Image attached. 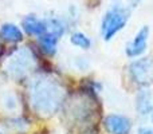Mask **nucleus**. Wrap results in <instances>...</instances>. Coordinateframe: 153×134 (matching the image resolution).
<instances>
[{
    "label": "nucleus",
    "mask_w": 153,
    "mask_h": 134,
    "mask_svg": "<svg viewBox=\"0 0 153 134\" xmlns=\"http://www.w3.org/2000/svg\"><path fill=\"white\" fill-rule=\"evenodd\" d=\"M126 20L128 16L118 8L106 12V15L103 16L102 24H101V30H102L105 40H110L120 30H122V27L126 24Z\"/></svg>",
    "instance_id": "f257e3e1"
},
{
    "label": "nucleus",
    "mask_w": 153,
    "mask_h": 134,
    "mask_svg": "<svg viewBox=\"0 0 153 134\" xmlns=\"http://www.w3.org/2000/svg\"><path fill=\"white\" fill-rule=\"evenodd\" d=\"M148 34L149 28L146 26H144L140 31L137 32V35L134 36V39L129 43L126 48V54L129 56H138L145 51L146 48V42H148Z\"/></svg>",
    "instance_id": "f03ea898"
},
{
    "label": "nucleus",
    "mask_w": 153,
    "mask_h": 134,
    "mask_svg": "<svg viewBox=\"0 0 153 134\" xmlns=\"http://www.w3.org/2000/svg\"><path fill=\"white\" fill-rule=\"evenodd\" d=\"M105 126L111 134H129L130 132V121L122 115H113L106 117Z\"/></svg>",
    "instance_id": "7ed1b4c3"
},
{
    "label": "nucleus",
    "mask_w": 153,
    "mask_h": 134,
    "mask_svg": "<svg viewBox=\"0 0 153 134\" xmlns=\"http://www.w3.org/2000/svg\"><path fill=\"white\" fill-rule=\"evenodd\" d=\"M23 26H24V30H26L28 34L31 35H36V36H43L46 34V24L43 21L38 20L34 16H28L23 20Z\"/></svg>",
    "instance_id": "20e7f679"
},
{
    "label": "nucleus",
    "mask_w": 153,
    "mask_h": 134,
    "mask_svg": "<svg viewBox=\"0 0 153 134\" xmlns=\"http://www.w3.org/2000/svg\"><path fill=\"white\" fill-rule=\"evenodd\" d=\"M137 109L140 111L141 115L146 117V115H151L153 113V103L151 99V95L149 93L143 91L138 94L137 97Z\"/></svg>",
    "instance_id": "39448f33"
},
{
    "label": "nucleus",
    "mask_w": 153,
    "mask_h": 134,
    "mask_svg": "<svg viewBox=\"0 0 153 134\" xmlns=\"http://www.w3.org/2000/svg\"><path fill=\"white\" fill-rule=\"evenodd\" d=\"M61 35L58 32H50V34H45L40 38V43H42V47L45 50V53L47 54H54L56 48V42H58V38Z\"/></svg>",
    "instance_id": "423d86ee"
},
{
    "label": "nucleus",
    "mask_w": 153,
    "mask_h": 134,
    "mask_svg": "<svg viewBox=\"0 0 153 134\" xmlns=\"http://www.w3.org/2000/svg\"><path fill=\"white\" fill-rule=\"evenodd\" d=\"M149 70V63L146 61H140L132 64V74L134 79H138V82L146 81V74Z\"/></svg>",
    "instance_id": "0eeeda50"
},
{
    "label": "nucleus",
    "mask_w": 153,
    "mask_h": 134,
    "mask_svg": "<svg viewBox=\"0 0 153 134\" xmlns=\"http://www.w3.org/2000/svg\"><path fill=\"white\" fill-rule=\"evenodd\" d=\"M1 35L8 40H13V42H18L23 38L22 31L13 24H4L1 27Z\"/></svg>",
    "instance_id": "6e6552de"
},
{
    "label": "nucleus",
    "mask_w": 153,
    "mask_h": 134,
    "mask_svg": "<svg viewBox=\"0 0 153 134\" xmlns=\"http://www.w3.org/2000/svg\"><path fill=\"white\" fill-rule=\"evenodd\" d=\"M70 42L73 43L74 46H76V47H81V48H89L90 47V39L86 36L85 34H81V32H76V34H74L71 38H70Z\"/></svg>",
    "instance_id": "1a4fd4ad"
},
{
    "label": "nucleus",
    "mask_w": 153,
    "mask_h": 134,
    "mask_svg": "<svg viewBox=\"0 0 153 134\" xmlns=\"http://www.w3.org/2000/svg\"><path fill=\"white\" fill-rule=\"evenodd\" d=\"M138 134H153L152 127H141L138 129Z\"/></svg>",
    "instance_id": "9d476101"
}]
</instances>
